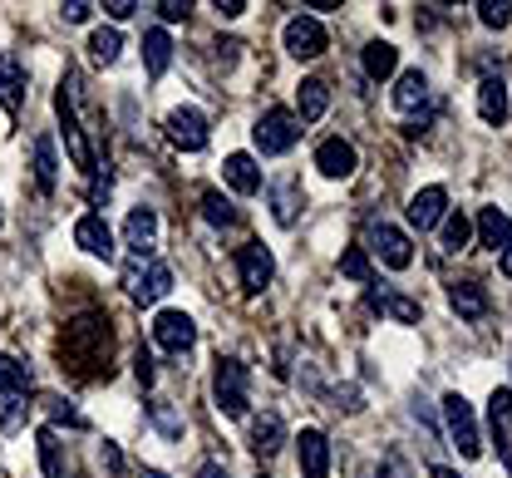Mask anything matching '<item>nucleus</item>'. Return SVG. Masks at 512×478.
Wrapping results in <instances>:
<instances>
[{
    "label": "nucleus",
    "mask_w": 512,
    "mask_h": 478,
    "mask_svg": "<svg viewBox=\"0 0 512 478\" xmlns=\"http://www.w3.org/2000/svg\"><path fill=\"white\" fill-rule=\"evenodd\" d=\"M99 459H104V469H109V478H124V454H119V444H109V439H104Z\"/></svg>",
    "instance_id": "nucleus-41"
},
{
    "label": "nucleus",
    "mask_w": 512,
    "mask_h": 478,
    "mask_svg": "<svg viewBox=\"0 0 512 478\" xmlns=\"http://www.w3.org/2000/svg\"><path fill=\"white\" fill-rule=\"evenodd\" d=\"M503 272L512 276V217H508V242H503Z\"/></svg>",
    "instance_id": "nucleus-47"
},
{
    "label": "nucleus",
    "mask_w": 512,
    "mask_h": 478,
    "mask_svg": "<svg viewBox=\"0 0 512 478\" xmlns=\"http://www.w3.org/2000/svg\"><path fill=\"white\" fill-rule=\"evenodd\" d=\"M94 10H99V5H89V0H69V5H60V15L69 20V25H84Z\"/></svg>",
    "instance_id": "nucleus-40"
},
{
    "label": "nucleus",
    "mask_w": 512,
    "mask_h": 478,
    "mask_svg": "<svg viewBox=\"0 0 512 478\" xmlns=\"http://www.w3.org/2000/svg\"><path fill=\"white\" fill-rule=\"evenodd\" d=\"M124 242L133 257H153V252H158V212H153V207H133V212H128Z\"/></svg>",
    "instance_id": "nucleus-13"
},
{
    "label": "nucleus",
    "mask_w": 512,
    "mask_h": 478,
    "mask_svg": "<svg viewBox=\"0 0 512 478\" xmlns=\"http://www.w3.org/2000/svg\"><path fill=\"white\" fill-rule=\"evenodd\" d=\"M212 10H217L222 20H237V15L247 10V0H212Z\"/></svg>",
    "instance_id": "nucleus-46"
},
{
    "label": "nucleus",
    "mask_w": 512,
    "mask_h": 478,
    "mask_svg": "<svg viewBox=\"0 0 512 478\" xmlns=\"http://www.w3.org/2000/svg\"><path fill=\"white\" fill-rule=\"evenodd\" d=\"M133 375H138L143 385H153V355H148V350H138V355H133Z\"/></svg>",
    "instance_id": "nucleus-44"
},
{
    "label": "nucleus",
    "mask_w": 512,
    "mask_h": 478,
    "mask_svg": "<svg viewBox=\"0 0 512 478\" xmlns=\"http://www.w3.org/2000/svg\"><path fill=\"white\" fill-rule=\"evenodd\" d=\"M25 84H30L25 65H20L15 55H0V109H5L10 119H15L20 104H25Z\"/></svg>",
    "instance_id": "nucleus-14"
},
{
    "label": "nucleus",
    "mask_w": 512,
    "mask_h": 478,
    "mask_svg": "<svg viewBox=\"0 0 512 478\" xmlns=\"http://www.w3.org/2000/svg\"><path fill=\"white\" fill-rule=\"evenodd\" d=\"M30 390V365L0 355V395H25Z\"/></svg>",
    "instance_id": "nucleus-32"
},
{
    "label": "nucleus",
    "mask_w": 512,
    "mask_h": 478,
    "mask_svg": "<svg viewBox=\"0 0 512 478\" xmlns=\"http://www.w3.org/2000/svg\"><path fill=\"white\" fill-rule=\"evenodd\" d=\"M488 419H493V439H498V454L512 474V390H493L488 400Z\"/></svg>",
    "instance_id": "nucleus-19"
},
{
    "label": "nucleus",
    "mask_w": 512,
    "mask_h": 478,
    "mask_svg": "<svg viewBox=\"0 0 512 478\" xmlns=\"http://www.w3.org/2000/svg\"><path fill=\"white\" fill-rule=\"evenodd\" d=\"M104 10H109V15H114V20H128V15H138V10H143V5H138V0H109V5H104Z\"/></svg>",
    "instance_id": "nucleus-45"
},
{
    "label": "nucleus",
    "mask_w": 512,
    "mask_h": 478,
    "mask_svg": "<svg viewBox=\"0 0 512 478\" xmlns=\"http://www.w3.org/2000/svg\"><path fill=\"white\" fill-rule=\"evenodd\" d=\"M468 237H473V222H468L463 212H448L444 217V252H463Z\"/></svg>",
    "instance_id": "nucleus-35"
},
{
    "label": "nucleus",
    "mask_w": 512,
    "mask_h": 478,
    "mask_svg": "<svg viewBox=\"0 0 512 478\" xmlns=\"http://www.w3.org/2000/svg\"><path fill=\"white\" fill-rule=\"evenodd\" d=\"M222 178L242 193V198H252L261 193V168H256L252 153H227V163H222Z\"/></svg>",
    "instance_id": "nucleus-23"
},
{
    "label": "nucleus",
    "mask_w": 512,
    "mask_h": 478,
    "mask_svg": "<svg viewBox=\"0 0 512 478\" xmlns=\"http://www.w3.org/2000/svg\"><path fill=\"white\" fill-rule=\"evenodd\" d=\"M74 247L79 252H89V257H104V262H114V232H109V222L99 217V212H84L79 222H74Z\"/></svg>",
    "instance_id": "nucleus-11"
},
{
    "label": "nucleus",
    "mask_w": 512,
    "mask_h": 478,
    "mask_svg": "<svg viewBox=\"0 0 512 478\" xmlns=\"http://www.w3.org/2000/svg\"><path fill=\"white\" fill-rule=\"evenodd\" d=\"M340 272L350 276V281H370V257H365V247H350V252L340 257Z\"/></svg>",
    "instance_id": "nucleus-38"
},
{
    "label": "nucleus",
    "mask_w": 512,
    "mask_h": 478,
    "mask_svg": "<svg viewBox=\"0 0 512 478\" xmlns=\"http://www.w3.org/2000/svg\"><path fill=\"white\" fill-rule=\"evenodd\" d=\"M355 163H360V158H355V148H350L345 138H325V143L316 148V168L325 173V178H350Z\"/></svg>",
    "instance_id": "nucleus-20"
},
{
    "label": "nucleus",
    "mask_w": 512,
    "mask_h": 478,
    "mask_svg": "<svg viewBox=\"0 0 512 478\" xmlns=\"http://www.w3.org/2000/svg\"><path fill=\"white\" fill-rule=\"evenodd\" d=\"M271 207H276V222H281V227L296 222V178H281V183L271 188Z\"/></svg>",
    "instance_id": "nucleus-33"
},
{
    "label": "nucleus",
    "mask_w": 512,
    "mask_h": 478,
    "mask_svg": "<svg viewBox=\"0 0 512 478\" xmlns=\"http://www.w3.org/2000/svg\"><path fill=\"white\" fill-rule=\"evenodd\" d=\"M153 10H158V15L168 20V25H178V20H188V0H158Z\"/></svg>",
    "instance_id": "nucleus-42"
},
{
    "label": "nucleus",
    "mask_w": 512,
    "mask_h": 478,
    "mask_svg": "<svg viewBox=\"0 0 512 478\" xmlns=\"http://www.w3.org/2000/svg\"><path fill=\"white\" fill-rule=\"evenodd\" d=\"M281 40H286V55L291 60H316V55H325V30H320L316 15H291L286 30H281Z\"/></svg>",
    "instance_id": "nucleus-8"
},
{
    "label": "nucleus",
    "mask_w": 512,
    "mask_h": 478,
    "mask_svg": "<svg viewBox=\"0 0 512 478\" xmlns=\"http://www.w3.org/2000/svg\"><path fill=\"white\" fill-rule=\"evenodd\" d=\"M296 109H301V124H316L320 114L330 109V84H325V79H301V89H296Z\"/></svg>",
    "instance_id": "nucleus-24"
},
{
    "label": "nucleus",
    "mask_w": 512,
    "mask_h": 478,
    "mask_svg": "<svg viewBox=\"0 0 512 478\" xmlns=\"http://www.w3.org/2000/svg\"><path fill=\"white\" fill-rule=\"evenodd\" d=\"M202 217H207L212 227H237V217H242V212L227 203L222 193H202Z\"/></svg>",
    "instance_id": "nucleus-34"
},
{
    "label": "nucleus",
    "mask_w": 512,
    "mask_h": 478,
    "mask_svg": "<svg viewBox=\"0 0 512 478\" xmlns=\"http://www.w3.org/2000/svg\"><path fill=\"white\" fill-rule=\"evenodd\" d=\"M143 65H148L153 79L173 65V35H168V30H148V35H143Z\"/></svg>",
    "instance_id": "nucleus-26"
},
{
    "label": "nucleus",
    "mask_w": 512,
    "mask_h": 478,
    "mask_svg": "<svg viewBox=\"0 0 512 478\" xmlns=\"http://www.w3.org/2000/svg\"><path fill=\"white\" fill-rule=\"evenodd\" d=\"M286 444V424H281V414H256L252 419V449L256 454H276Z\"/></svg>",
    "instance_id": "nucleus-25"
},
{
    "label": "nucleus",
    "mask_w": 512,
    "mask_h": 478,
    "mask_svg": "<svg viewBox=\"0 0 512 478\" xmlns=\"http://www.w3.org/2000/svg\"><path fill=\"white\" fill-rule=\"evenodd\" d=\"M429 478H458V474H453V469H444V464H434V469H429Z\"/></svg>",
    "instance_id": "nucleus-49"
},
{
    "label": "nucleus",
    "mask_w": 512,
    "mask_h": 478,
    "mask_svg": "<svg viewBox=\"0 0 512 478\" xmlns=\"http://www.w3.org/2000/svg\"><path fill=\"white\" fill-rule=\"evenodd\" d=\"M50 414H55V419H64V424H69V429H84V424H89V419H84V414H79V410H69V405H64V400H50Z\"/></svg>",
    "instance_id": "nucleus-43"
},
{
    "label": "nucleus",
    "mask_w": 512,
    "mask_h": 478,
    "mask_svg": "<svg viewBox=\"0 0 512 478\" xmlns=\"http://www.w3.org/2000/svg\"><path fill=\"white\" fill-rule=\"evenodd\" d=\"M153 424H158V429H163L168 439H183V419H178V414L168 410L163 400H153Z\"/></svg>",
    "instance_id": "nucleus-39"
},
{
    "label": "nucleus",
    "mask_w": 512,
    "mask_h": 478,
    "mask_svg": "<svg viewBox=\"0 0 512 478\" xmlns=\"http://www.w3.org/2000/svg\"><path fill=\"white\" fill-rule=\"evenodd\" d=\"M478 114H483V124L503 129V119H508V84H503L498 74H488V79L478 84Z\"/></svg>",
    "instance_id": "nucleus-21"
},
{
    "label": "nucleus",
    "mask_w": 512,
    "mask_h": 478,
    "mask_svg": "<svg viewBox=\"0 0 512 478\" xmlns=\"http://www.w3.org/2000/svg\"><path fill=\"white\" fill-rule=\"evenodd\" d=\"M394 69H399V50H394L389 40L365 45V74H370V79H389Z\"/></svg>",
    "instance_id": "nucleus-29"
},
{
    "label": "nucleus",
    "mask_w": 512,
    "mask_h": 478,
    "mask_svg": "<svg viewBox=\"0 0 512 478\" xmlns=\"http://www.w3.org/2000/svg\"><path fill=\"white\" fill-rule=\"evenodd\" d=\"M370 311H380V316H389V321H399V326H414L419 321V301H409V296H399V291H389V286H370Z\"/></svg>",
    "instance_id": "nucleus-16"
},
{
    "label": "nucleus",
    "mask_w": 512,
    "mask_h": 478,
    "mask_svg": "<svg viewBox=\"0 0 512 478\" xmlns=\"http://www.w3.org/2000/svg\"><path fill=\"white\" fill-rule=\"evenodd\" d=\"M25 419H30V405H25V395H5V400H0V429H5V434L25 429Z\"/></svg>",
    "instance_id": "nucleus-36"
},
{
    "label": "nucleus",
    "mask_w": 512,
    "mask_h": 478,
    "mask_svg": "<svg viewBox=\"0 0 512 478\" xmlns=\"http://www.w3.org/2000/svg\"><path fill=\"white\" fill-rule=\"evenodd\" d=\"M60 370H69L79 385H94V380H109L114 370V326L109 316L89 311L79 321H69L60 331Z\"/></svg>",
    "instance_id": "nucleus-1"
},
{
    "label": "nucleus",
    "mask_w": 512,
    "mask_h": 478,
    "mask_svg": "<svg viewBox=\"0 0 512 478\" xmlns=\"http://www.w3.org/2000/svg\"><path fill=\"white\" fill-rule=\"evenodd\" d=\"M478 20H483L488 30H503L512 20V5L508 0H478Z\"/></svg>",
    "instance_id": "nucleus-37"
},
{
    "label": "nucleus",
    "mask_w": 512,
    "mask_h": 478,
    "mask_svg": "<svg viewBox=\"0 0 512 478\" xmlns=\"http://www.w3.org/2000/svg\"><path fill=\"white\" fill-rule=\"evenodd\" d=\"M35 444H40V469H45V478H64L60 434H55V429H40V434H35Z\"/></svg>",
    "instance_id": "nucleus-31"
},
{
    "label": "nucleus",
    "mask_w": 512,
    "mask_h": 478,
    "mask_svg": "<svg viewBox=\"0 0 512 478\" xmlns=\"http://www.w3.org/2000/svg\"><path fill=\"white\" fill-rule=\"evenodd\" d=\"M168 291H173V267L158 262V257H148V267H138V272L128 276V296H133L138 306H153V301H163Z\"/></svg>",
    "instance_id": "nucleus-10"
},
{
    "label": "nucleus",
    "mask_w": 512,
    "mask_h": 478,
    "mask_svg": "<svg viewBox=\"0 0 512 478\" xmlns=\"http://www.w3.org/2000/svg\"><path fill=\"white\" fill-rule=\"evenodd\" d=\"M35 183H40L45 193H55V183H60V163H55V138H50V134L35 138Z\"/></svg>",
    "instance_id": "nucleus-27"
},
{
    "label": "nucleus",
    "mask_w": 512,
    "mask_h": 478,
    "mask_svg": "<svg viewBox=\"0 0 512 478\" xmlns=\"http://www.w3.org/2000/svg\"><path fill=\"white\" fill-rule=\"evenodd\" d=\"M89 55H94L99 65H114V60L124 55V35H119L114 25H99V30L89 35Z\"/></svg>",
    "instance_id": "nucleus-30"
},
{
    "label": "nucleus",
    "mask_w": 512,
    "mask_h": 478,
    "mask_svg": "<svg viewBox=\"0 0 512 478\" xmlns=\"http://www.w3.org/2000/svg\"><path fill=\"white\" fill-rule=\"evenodd\" d=\"M448 306L463 316V321H483L488 316V291L478 281H453L448 286Z\"/></svg>",
    "instance_id": "nucleus-22"
},
{
    "label": "nucleus",
    "mask_w": 512,
    "mask_h": 478,
    "mask_svg": "<svg viewBox=\"0 0 512 478\" xmlns=\"http://www.w3.org/2000/svg\"><path fill=\"white\" fill-rule=\"evenodd\" d=\"M478 242H483L488 252H498V247L508 242V217H503V207H483V212H478Z\"/></svg>",
    "instance_id": "nucleus-28"
},
{
    "label": "nucleus",
    "mask_w": 512,
    "mask_h": 478,
    "mask_svg": "<svg viewBox=\"0 0 512 478\" xmlns=\"http://www.w3.org/2000/svg\"><path fill=\"white\" fill-rule=\"evenodd\" d=\"M197 478H227V469H222V464L212 459V464H202V474H197Z\"/></svg>",
    "instance_id": "nucleus-48"
},
{
    "label": "nucleus",
    "mask_w": 512,
    "mask_h": 478,
    "mask_svg": "<svg viewBox=\"0 0 512 478\" xmlns=\"http://www.w3.org/2000/svg\"><path fill=\"white\" fill-rule=\"evenodd\" d=\"M444 424H448V434H453V444H458L463 459H478V454H483L478 419H473V410H468L463 395H444Z\"/></svg>",
    "instance_id": "nucleus-5"
},
{
    "label": "nucleus",
    "mask_w": 512,
    "mask_h": 478,
    "mask_svg": "<svg viewBox=\"0 0 512 478\" xmlns=\"http://www.w3.org/2000/svg\"><path fill=\"white\" fill-rule=\"evenodd\" d=\"M153 345L168 350V355H183L197 345V326H192L188 311H158L153 316Z\"/></svg>",
    "instance_id": "nucleus-7"
},
{
    "label": "nucleus",
    "mask_w": 512,
    "mask_h": 478,
    "mask_svg": "<svg viewBox=\"0 0 512 478\" xmlns=\"http://www.w3.org/2000/svg\"><path fill=\"white\" fill-rule=\"evenodd\" d=\"M212 400L227 419H247L252 400H247V365L237 355H217V370H212Z\"/></svg>",
    "instance_id": "nucleus-3"
},
{
    "label": "nucleus",
    "mask_w": 512,
    "mask_h": 478,
    "mask_svg": "<svg viewBox=\"0 0 512 478\" xmlns=\"http://www.w3.org/2000/svg\"><path fill=\"white\" fill-rule=\"evenodd\" d=\"M365 242H370V252L380 257L384 267H394V272H404V267L414 262V242H409L399 227H389V222H370Z\"/></svg>",
    "instance_id": "nucleus-6"
},
{
    "label": "nucleus",
    "mask_w": 512,
    "mask_h": 478,
    "mask_svg": "<svg viewBox=\"0 0 512 478\" xmlns=\"http://www.w3.org/2000/svg\"><path fill=\"white\" fill-rule=\"evenodd\" d=\"M296 454H301V474L306 478H330V444H325L320 429H301Z\"/></svg>",
    "instance_id": "nucleus-17"
},
{
    "label": "nucleus",
    "mask_w": 512,
    "mask_h": 478,
    "mask_svg": "<svg viewBox=\"0 0 512 478\" xmlns=\"http://www.w3.org/2000/svg\"><path fill=\"white\" fill-rule=\"evenodd\" d=\"M296 138H301V119H296L291 109H266V114L256 119V129H252L256 153H266V158L291 153V148H296Z\"/></svg>",
    "instance_id": "nucleus-4"
},
{
    "label": "nucleus",
    "mask_w": 512,
    "mask_h": 478,
    "mask_svg": "<svg viewBox=\"0 0 512 478\" xmlns=\"http://www.w3.org/2000/svg\"><path fill=\"white\" fill-rule=\"evenodd\" d=\"M143 478H168V474H158V469H143Z\"/></svg>",
    "instance_id": "nucleus-50"
},
{
    "label": "nucleus",
    "mask_w": 512,
    "mask_h": 478,
    "mask_svg": "<svg viewBox=\"0 0 512 478\" xmlns=\"http://www.w3.org/2000/svg\"><path fill=\"white\" fill-rule=\"evenodd\" d=\"M394 109L399 114H429V79L419 69H404L394 84Z\"/></svg>",
    "instance_id": "nucleus-18"
},
{
    "label": "nucleus",
    "mask_w": 512,
    "mask_h": 478,
    "mask_svg": "<svg viewBox=\"0 0 512 478\" xmlns=\"http://www.w3.org/2000/svg\"><path fill=\"white\" fill-rule=\"evenodd\" d=\"M237 272H242V291H247V296H261V291L271 286V276H276L271 247H266V242H247L242 257H237Z\"/></svg>",
    "instance_id": "nucleus-9"
},
{
    "label": "nucleus",
    "mask_w": 512,
    "mask_h": 478,
    "mask_svg": "<svg viewBox=\"0 0 512 478\" xmlns=\"http://www.w3.org/2000/svg\"><path fill=\"white\" fill-rule=\"evenodd\" d=\"M168 138H173L183 153H202V148H207V119H202V109H192V104L173 109V114H168Z\"/></svg>",
    "instance_id": "nucleus-12"
},
{
    "label": "nucleus",
    "mask_w": 512,
    "mask_h": 478,
    "mask_svg": "<svg viewBox=\"0 0 512 478\" xmlns=\"http://www.w3.org/2000/svg\"><path fill=\"white\" fill-rule=\"evenodd\" d=\"M448 212V193L434 183V188H419L414 198H409V222L419 227V232H429V227H439Z\"/></svg>",
    "instance_id": "nucleus-15"
},
{
    "label": "nucleus",
    "mask_w": 512,
    "mask_h": 478,
    "mask_svg": "<svg viewBox=\"0 0 512 478\" xmlns=\"http://www.w3.org/2000/svg\"><path fill=\"white\" fill-rule=\"evenodd\" d=\"M55 114H60V134H64V148L74 158V168L94 173L99 168V153H94V114H89V94H84V74L79 69H64L60 79V94H55Z\"/></svg>",
    "instance_id": "nucleus-2"
}]
</instances>
